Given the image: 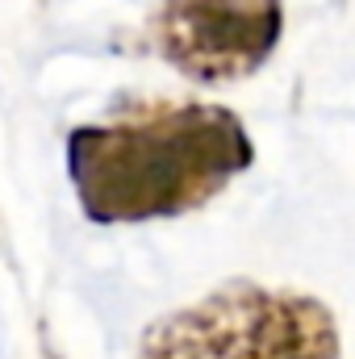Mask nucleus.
Returning a JSON list of instances; mask_svg holds the SVG:
<instances>
[{"instance_id":"nucleus-1","label":"nucleus","mask_w":355,"mask_h":359,"mask_svg":"<svg viewBox=\"0 0 355 359\" xmlns=\"http://www.w3.org/2000/svg\"><path fill=\"white\" fill-rule=\"evenodd\" d=\"M251 163V134L222 104L138 100L67 134V176L84 217L100 226L201 209Z\"/></svg>"},{"instance_id":"nucleus-2","label":"nucleus","mask_w":355,"mask_h":359,"mask_svg":"<svg viewBox=\"0 0 355 359\" xmlns=\"http://www.w3.org/2000/svg\"><path fill=\"white\" fill-rule=\"evenodd\" d=\"M138 359H339V326L314 297L230 280L159 318Z\"/></svg>"},{"instance_id":"nucleus-3","label":"nucleus","mask_w":355,"mask_h":359,"mask_svg":"<svg viewBox=\"0 0 355 359\" xmlns=\"http://www.w3.org/2000/svg\"><path fill=\"white\" fill-rule=\"evenodd\" d=\"M284 34V0H163L151 17L155 50L180 76L234 84L264 67Z\"/></svg>"}]
</instances>
